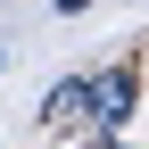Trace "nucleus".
I'll return each instance as SVG.
<instances>
[{
    "label": "nucleus",
    "instance_id": "nucleus-1",
    "mask_svg": "<svg viewBox=\"0 0 149 149\" xmlns=\"http://www.w3.org/2000/svg\"><path fill=\"white\" fill-rule=\"evenodd\" d=\"M42 116H50V124H74V116H100V83H91V74H66V83H50Z\"/></svg>",
    "mask_w": 149,
    "mask_h": 149
},
{
    "label": "nucleus",
    "instance_id": "nucleus-2",
    "mask_svg": "<svg viewBox=\"0 0 149 149\" xmlns=\"http://www.w3.org/2000/svg\"><path fill=\"white\" fill-rule=\"evenodd\" d=\"M91 83H100V124H124L141 108V74L133 66H108V74H91Z\"/></svg>",
    "mask_w": 149,
    "mask_h": 149
},
{
    "label": "nucleus",
    "instance_id": "nucleus-3",
    "mask_svg": "<svg viewBox=\"0 0 149 149\" xmlns=\"http://www.w3.org/2000/svg\"><path fill=\"white\" fill-rule=\"evenodd\" d=\"M50 8H58V17H74V8H91V0H50Z\"/></svg>",
    "mask_w": 149,
    "mask_h": 149
},
{
    "label": "nucleus",
    "instance_id": "nucleus-4",
    "mask_svg": "<svg viewBox=\"0 0 149 149\" xmlns=\"http://www.w3.org/2000/svg\"><path fill=\"white\" fill-rule=\"evenodd\" d=\"M100 149H116V141H100Z\"/></svg>",
    "mask_w": 149,
    "mask_h": 149
}]
</instances>
